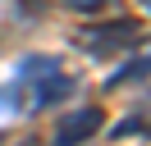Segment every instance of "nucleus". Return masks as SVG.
<instances>
[{"label": "nucleus", "instance_id": "obj_1", "mask_svg": "<svg viewBox=\"0 0 151 146\" xmlns=\"http://www.w3.org/2000/svg\"><path fill=\"white\" fill-rule=\"evenodd\" d=\"M73 91H78V78L55 55H23L14 64V82L0 87V105H9L14 114H41V110L69 100Z\"/></svg>", "mask_w": 151, "mask_h": 146}, {"label": "nucleus", "instance_id": "obj_2", "mask_svg": "<svg viewBox=\"0 0 151 146\" xmlns=\"http://www.w3.org/2000/svg\"><path fill=\"white\" fill-rule=\"evenodd\" d=\"M78 46H83L87 55H96V59H105V55H114V50H133V46H142V23L119 18V23L87 27V32H78Z\"/></svg>", "mask_w": 151, "mask_h": 146}, {"label": "nucleus", "instance_id": "obj_3", "mask_svg": "<svg viewBox=\"0 0 151 146\" xmlns=\"http://www.w3.org/2000/svg\"><path fill=\"white\" fill-rule=\"evenodd\" d=\"M101 123H105V110H96V105L69 110V114L55 123V146H83V142H92V137L101 132Z\"/></svg>", "mask_w": 151, "mask_h": 146}, {"label": "nucleus", "instance_id": "obj_4", "mask_svg": "<svg viewBox=\"0 0 151 146\" xmlns=\"http://www.w3.org/2000/svg\"><path fill=\"white\" fill-rule=\"evenodd\" d=\"M142 128H147V110H137V114H128L119 128H114L110 137H142Z\"/></svg>", "mask_w": 151, "mask_h": 146}, {"label": "nucleus", "instance_id": "obj_5", "mask_svg": "<svg viewBox=\"0 0 151 146\" xmlns=\"http://www.w3.org/2000/svg\"><path fill=\"white\" fill-rule=\"evenodd\" d=\"M142 73H147V59H142V55H137V59H133L128 64V69H119V78H110V82H105V87H124V82H142Z\"/></svg>", "mask_w": 151, "mask_h": 146}, {"label": "nucleus", "instance_id": "obj_6", "mask_svg": "<svg viewBox=\"0 0 151 146\" xmlns=\"http://www.w3.org/2000/svg\"><path fill=\"white\" fill-rule=\"evenodd\" d=\"M60 5H69V9H105L110 0H60Z\"/></svg>", "mask_w": 151, "mask_h": 146}]
</instances>
